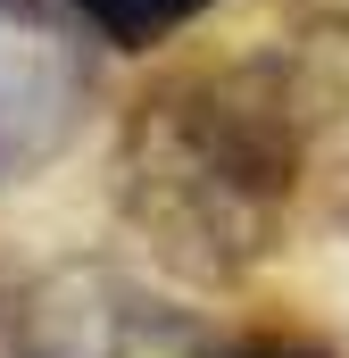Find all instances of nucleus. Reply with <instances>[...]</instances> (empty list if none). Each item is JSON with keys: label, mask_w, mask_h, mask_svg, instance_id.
<instances>
[{"label": "nucleus", "mask_w": 349, "mask_h": 358, "mask_svg": "<svg viewBox=\"0 0 349 358\" xmlns=\"http://www.w3.org/2000/svg\"><path fill=\"white\" fill-rule=\"evenodd\" d=\"M117 217L191 283L349 234V8H299L125 108Z\"/></svg>", "instance_id": "nucleus-1"}, {"label": "nucleus", "mask_w": 349, "mask_h": 358, "mask_svg": "<svg viewBox=\"0 0 349 358\" xmlns=\"http://www.w3.org/2000/svg\"><path fill=\"white\" fill-rule=\"evenodd\" d=\"M67 8L91 25V42H108V50H158V42L191 34L225 0H67Z\"/></svg>", "instance_id": "nucleus-4"}, {"label": "nucleus", "mask_w": 349, "mask_h": 358, "mask_svg": "<svg viewBox=\"0 0 349 358\" xmlns=\"http://www.w3.org/2000/svg\"><path fill=\"white\" fill-rule=\"evenodd\" d=\"M225 358H341L325 334H308V325H242Z\"/></svg>", "instance_id": "nucleus-5"}, {"label": "nucleus", "mask_w": 349, "mask_h": 358, "mask_svg": "<svg viewBox=\"0 0 349 358\" xmlns=\"http://www.w3.org/2000/svg\"><path fill=\"white\" fill-rule=\"evenodd\" d=\"M67 0H0V192L34 183L91 108V50Z\"/></svg>", "instance_id": "nucleus-3"}, {"label": "nucleus", "mask_w": 349, "mask_h": 358, "mask_svg": "<svg viewBox=\"0 0 349 358\" xmlns=\"http://www.w3.org/2000/svg\"><path fill=\"white\" fill-rule=\"evenodd\" d=\"M225 325L108 259H50L0 283L8 358H225Z\"/></svg>", "instance_id": "nucleus-2"}]
</instances>
